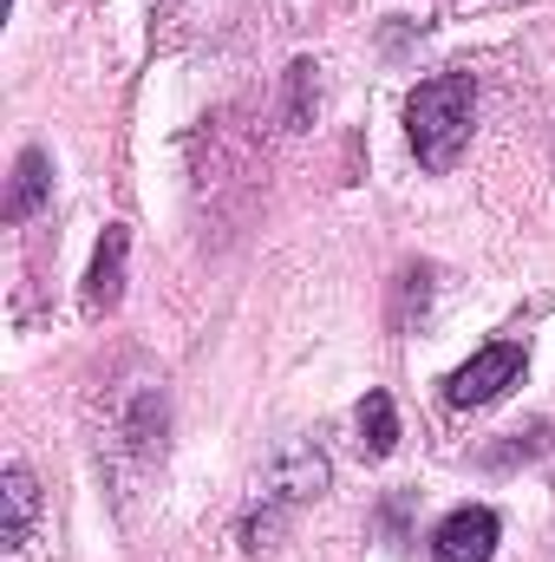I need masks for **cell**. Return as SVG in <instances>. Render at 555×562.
<instances>
[{
	"instance_id": "4",
	"label": "cell",
	"mask_w": 555,
	"mask_h": 562,
	"mask_svg": "<svg viewBox=\"0 0 555 562\" xmlns=\"http://www.w3.org/2000/svg\"><path fill=\"white\" fill-rule=\"evenodd\" d=\"M497 537H503L497 510L464 504V510H451V517L431 530V562H490L497 557Z\"/></svg>"
},
{
	"instance_id": "7",
	"label": "cell",
	"mask_w": 555,
	"mask_h": 562,
	"mask_svg": "<svg viewBox=\"0 0 555 562\" xmlns=\"http://www.w3.org/2000/svg\"><path fill=\"white\" fill-rule=\"evenodd\" d=\"M46 196H53V164H46V150H20V164H13V190H7V223L39 216Z\"/></svg>"
},
{
	"instance_id": "5",
	"label": "cell",
	"mask_w": 555,
	"mask_h": 562,
	"mask_svg": "<svg viewBox=\"0 0 555 562\" xmlns=\"http://www.w3.org/2000/svg\"><path fill=\"white\" fill-rule=\"evenodd\" d=\"M125 256H132V229L125 223H105V236L92 249V269H86V307L92 314H112L125 301Z\"/></svg>"
},
{
	"instance_id": "8",
	"label": "cell",
	"mask_w": 555,
	"mask_h": 562,
	"mask_svg": "<svg viewBox=\"0 0 555 562\" xmlns=\"http://www.w3.org/2000/svg\"><path fill=\"white\" fill-rule=\"evenodd\" d=\"M393 445H399V406H393V393L373 386V393L360 400V451H366V458H386Z\"/></svg>"
},
{
	"instance_id": "3",
	"label": "cell",
	"mask_w": 555,
	"mask_h": 562,
	"mask_svg": "<svg viewBox=\"0 0 555 562\" xmlns=\"http://www.w3.org/2000/svg\"><path fill=\"white\" fill-rule=\"evenodd\" d=\"M523 367H530V347H523V340H490L484 353H471V360L444 380V406H457V413L490 406V400H503V393L523 380Z\"/></svg>"
},
{
	"instance_id": "1",
	"label": "cell",
	"mask_w": 555,
	"mask_h": 562,
	"mask_svg": "<svg viewBox=\"0 0 555 562\" xmlns=\"http://www.w3.org/2000/svg\"><path fill=\"white\" fill-rule=\"evenodd\" d=\"M471 119H477V79L471 72H431L418 79L406 99V138H412L424 170H451L471 144Z\"/></svg>"
},
{
	"instance_id": "6",
	"label": "cell",
	"mask_w": 555,
	"mask_h": 562,
	"mask_svg": "<svg viewBox=\"0 0 555 562\" xmlns=\"http://www.w3.org/2000/svg\"><path fill=\"white\" fill-rule=\"evenodd\" d=\"M0 504H7L0 543H7V557H20V550L33 543V524H39V484H33L26 464H7V471H0Z\"/></svg>"
},
{
	"instance_id": "2",
	"label": "cell",
	"mask_w": 555,
	"mask_h": 562,
	"mask_svg": "<svg viewBox=\"0 0 555 562\" xmlns=\"http://www.w3.org/2000/svg\"><path fill=\"white\" fill-rule=\"evenodd\" d=\"M320 491H327V458H320L314 445H287V451L275 458V471L256 484V504L242 510V530H236L242 550L262 557V550L281 537V524H287L301 504H314Z\"/></svg>"
}]
</instances>
